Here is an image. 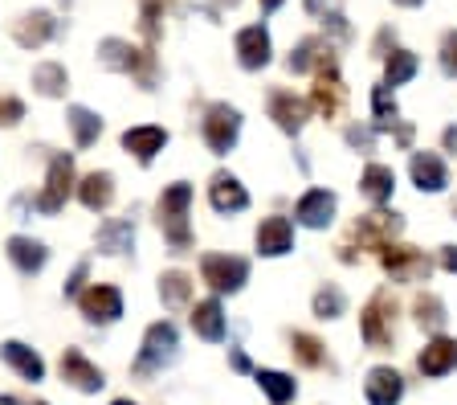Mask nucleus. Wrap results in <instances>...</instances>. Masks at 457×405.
Returning <instances> with one entry per match:
<instances>
[{
  "instance_id": "obj_32",
  "label": "nucleus",
  "mask_w": 457,
  "mask_h": 405,
  "mask_svg": "<svg viewBox=\"0 0 457 405\" xmlns=\"http://www.w3.org/2000/svg\"><path fill=\"white\" fill-rule=\"evenodd\" d=\"M131 241H135L131 222H106L103 230H98V246H103V254H123V250H131Z\"/></svg>"
},
{
  "instance_id": "obj_28",
  "label": "nucleus",
  "mask_w": 457,
  "mask_h": 405,
  "mask_svg": "<svg viewBox=\"0 0 457 405\" xmlns=\"http://www.w3.org/2000/svg\"><path fill=\"white\" fill-rule=\"evenodd\" d=\"M327 62H335V58H331V49H327V41L306 38V41H298V49L290 54V62H286V66L295 70V74H306V70L327 66Z\"/></svg>"
},
{
  "instance_id": "obj_17",
  "label": "nucleus",
  "mask_w": 457,
  "mask_h": 405,
  "mask_svg": "<svg viewBox=\"0 0 457 405\" xmlns=\"http://www.w3.org/2000/svg\"><path fill=\"white\" fill-rule=\"evenodd\" d=\"M368 405H400V397H404V376L396 373V368H371L368 373Z\"/></svg>"
},
{
  "instance_id": "obj_35",
  "label": "nucleus",
  "mask_w": 457,
  "mask_h": 405,
  "mask_svg": "<svg viewBox=\"0 0 457 405\" xmlns=\"http://www.w3.org/2000/svg\"><path fill=\"white\" fill-rule=\"evenodd\" d=\"M371 111H376V127L380 131H388L396 123V95H392L388 82H380V87L371 90Z\"/></svg>"
},
{
  "instance_id": "obj_49",
  "label": "nucleus",
  "mask_w": 457,
  "mask_h": 405,
  "mask_svg": "<svg viewBox=\"0 0 457 405\" xmlns=\"http://www.w3.org/2000/svg\"><path fill=\"white\" fill-rule=\"evenodd\" d=\"M257 4H262V13H274V9H282L286 0H257Z\"/></svg>"
},
{
  "instance_id": "obj_9",
  "label": "nucleus",
  "mask_w": 457,
  "mask_h": 405,
  "mask_svg": "<svg viewBox=\"0 0 457 405\" xmlns=\"http://www.w3.org/2000/svg\"><path fill=\"white\" fill-rule=\"evenodd\" d=\"M392 311L396 308H392V300L384 291L363 308V340H368L371 348H392V336H396V332H392Z\"/></svg>"
},
{
  "instance_id": "obj_41",
  "label": "nucleus",
  "mask_w": 457,
  "mask_h": 405,
  "mask_svg": "<svg viewBox=\"0 0 457 405\" xmlns=\"http://www.w3.org/2000/svg\"><path fill=\"white\" fill-rule=\"evenodd\" d=\"M441 66H445V74H457V33L441 38Z\"/></svg>"
},
{
  "instance_id": "obj_54",
  "label": "nucleus",
  "mask_w": 457,
  "mask_h": 405,
  "mask_svg": "<svg viewBox=\"0 0 457 405\" xmlns=\"http://www.w3.org/2000/svg\"><path fill=\"white\" fill-rule=\"evenodd\" d=\"M37 405H46V401H37Z\"/></svg>"
},
{
  "instance_id": "obj_43",
  "label": "nucleus",
  "mask_w": 457,
  "mask_h": 405,
  "mask_svg": "<svg viewBox=\"0 0 457 405\" xmlns=\"http://www.w3.org/2000/svg\"><path fill=\"white\" fill-rule=\"evenodd\" d=\"M441 266H445L449 274H457V246H441Z\"/></svg>"
},
{
  "instance_id": "obj_29",
  "label": "nucleus",
  "mask_w": 457,
  "mask_h": 405,
  "mask_svg": "<svg viewBox=\"0 0 457 405\" xmlns=\"http://www.w3.org/2000/svg\"><path fill=\"white\" fill-rule=\"evenodd\" d=\"M70 131H74V144L78 148H90L103 135V119L95 115V111H86V106H70Z\"/></svg>"
},
{
  "instance_id": "obj_52",
  "label": "nucleus",
  "mask_w": 457,
  "mask_h": 405,
  "mask_svg": "<svg viewBox=\"0 0 457 405\" xmlns=\"http://www.w3.org/2000/svg\"><path fill=\"white\" fill-rule=\"evenodd\" d=\"M111 405H135V401H111Z\"/></svg>"
},
{
  "instance_id": "obj_44",
  "label": "nucleus",
  "mask_w": 457,
  "mask_h": 405,
  "mask_svg": "<svg viewBox=\"0 0 457 405\" xmlns=\"http://www.w3.org/2000/svg\"><path fill=\"white\" fill-rule=\"evenodd\" d=\"M323 21H327V25H331V33H335V38H347V33H352V30H347V21H343L339 13H331V17H323Z\"/></svg>"
},
{
  "instance_id": "obj_24",
  "label": "nucleus",
  "mask_w": 457,
  "mask_h": 405,
  "mask_svg": "<svg viewBox=\"0 0 457 405\" xmlns=\"http://www.w3.org/2000/svg\"><path fill=\"white\" fill-rule=\"evenodd\" d=\"M392 189H396V173H392L388 165H368L360 176V193L368 197L371 205H384L392 197Z\"/></svg>"
},
{
  "instance_id": "obj_3",
  "label": "nucleus",
  "mask_w": 457,
  "mask_h": 405,
  "mask_svg": "<svg viewBox=\"0 0 457 405\" xmlns=\"http://www.w3.org/2000/svg\"><path fill=\"white\" fill-rule=\"evenodd\" d=\"M176 352H180V336H176V328H171L168 319H160V324H152L147 336H143V352H139V360H135V373L139 376L155 373V368L171 365Z\"/></svg>"
},
{
  "instance_id": "obj_13",
  "label": "nucleus",
  "mask_w": 457,
  "mask_h": 405,
  "mask_svg": "<svg viewBox=\"0 0 457 405\" xmlns=\"http://www.w3.org/2000/svg\"><path fill=\"white\" fill-rule=\"evenodd\" d=\"M257 250L266 254V258L290 254L295 250V225L286 222V217H266V222L257 225Z\"/></svg>"
},
{
  "instance_id": "obj_15",
  "label": "nucleus",
  "mask_w": 457,
  "mask_h": 405,
  "mask_svg": "<svg viewBox=\"0 0 457 405\" xmlns=\"http://www.w3.org/2000/svg\"><path fill=\"white\" fill-rule=\"evenodd\" d=\"M209 201L217 213H241L249 209V193H245V184L237 181V176H228V173H217L209 184Z\"/></svg>"
},
{
  "instance_id": "obj_6",
  "label": "nucleus",
  "mask_w": 457,
  "mask_h": 405,
  "mask_svg": "<svg viewBox=\"0 0 457 405\" xmlns=\"http://www.w3.org/2000/svg\"><path fill=\"white\" fill-rule=\"evenodd\" d=\"M70 193H74V160H70V156H54V160H49L46 193L33 205H37L41 213H57V209H66Z\"/></svg>"
},
{
  "instance_id": "obj_51",
  "label": "nucleus",
  "mask_w": 457,
  "mask_h": 405,
  "mask_svg": "<svg viewBox=\"0 0 457 405\" xmlns=\"http://www.w3.org/2000/svg\"><path fill=\"white\" fill-rule=\"evenodd\" d=\"M220 4H225V9H237V4H241V0H220Z\"/></svg>"
},
{
  "instance_id": "obj_19",
  "label": "nucleus",
  "mask_w": 457,
  "mask_h": 405,
  "mask_svg": "<svg viewBox=\"0 0 457 405\" xmlns=\"http://www.w3.org/2000/svg\"><path fill=\"white\" fill-rule=\"evenodd\" d=\"M306 115H311V103H303V98H295V95H286V90H278V95L270 98V119H274L282 131L298 135V131H303V123H306Z\"/></svg>"
},
{
  "instance_id": "obj_36",
  "label": "nucleus",
  "mask_w": 457,
  "mask_h": 405,
  "mask_svg": "<svg viewBox=\"0 0 457 405\" xmlns=\"http://www.w3.org/2000/svg\"><path fill=\"white\" fill-rule=\"evenodd\" d=\"M295 357L303 360L306 368H323L327 365V348L311 336V332H295Z\"/></svg>"
},
{
  "instance_id": "obj_25",
  "label": "nucleus",
  "mask_w": 457,
  "mask_h": 405,
  "mask_svg": "<svg viewBox=\"0 0 457 405\" xmlns=\"http://www.w3.org/2000/svg\"><path fill=\"white\" fill-rule=\"evenodd\" d=\"M78 197H82L86 209H95V213L111 209V201H114V181H111V173H90L82 184H78Z\"/></svg>"
},
{
  "instance_id": "obj_12",
  "label": "nucleus",
  "mask_w": 457,
  "mask_h": 405,
  "mask_svg": "<svg viewBox=\"0 0 457 405\" xmlns=\"http://www.w3.org/2000/svg\"><path fill=\"white\" fill-rule=\"evenodd\" d=\"M335 193H327V189H311V193L298 201L295 217L306 225V230H327V225L335 222Z\"/></svg>"
},
{
  "instance_id": "obj_22",
  "label": "nucleus",
  "mask_w": 457,
  "mask_h": 405,
  "mask_svg": "<svg viewBox=\"0 0 457 405\" xmlns=\"http://www.w3.org/2000/svg\"><path fill=\"white\" fill-rule=\"evenodd\" d=\"M54 17L49 13H25V17L17 21V30H12V38H17V46H25V49H37V46H46L49 38H54Z\"/></svg>"
},
{
  "instance_id": "obj_48",
  "label": "nucleus",
  "mask_w": 457,
  "mask_h": 405,
  "mask_svg": "<svg viewBox=\"0 0 457 405\" xmlns=\"http://www.w3.org/2000/svg\"><path fill=\"white\" fill-rule=\"evenodd\" d=\"M445 152H457V127H449L445 131Z\"/></svg>"
},
{
  "instance_id": "obj_39",
  "label": "nucleus",
  "mask_w": 457,
  "mask_h": 405,
  "mask_svg": "<svg viewBox=\"0 0 457 405\" xmlns=\"http://www.w3.org/2000/svg\"><path fill=\"white\" fill-rule=\"evenodd\" d=\"M143 4V33H147V41H155V33H160V17L168 13L171 0H139Z\"/></svg>"
},
{
  "instance_id": "obj_20",
  "label": "nucleus",
  "mask_w": 457,
  "mask_h": 405,
  "mask_svg": "<svg viewBox=\"0 0 457 405\" xmlns=\"http://www.w3.org/2000/svg\"><path fill=\"white\" fill-rule=\"evenodd\" d=\"M412 184L420 193H441L449 184V173L437 152H412Z\"/></svg>"
},
{
  "instance_id": "obj_21",
  "label": "nucleus",
  "mask_w": 457,
  "mask_h": 405,
  "mask_svg": "<svg viewBox=\"0 0 457 405\" xmlns=\"http://www.w3.org/2000/svg\"><path fill=\"white\" fill-rule=\"evenodd\" d=\"M192 328H196L200 340L220 344V340H225V308H220V300L196 303V308H192Z\"/></svg>"
},
{
  "instance_id": "obj_4",
  "label": "nucleus",
  "mask_w": 457,
  "mask_h": 405,
  "mask_svg": "<svg viewBox=\"0 0 457 405\" xmlns=\"http://www.w3.org/2000/svg\"><path fill=\"white\" fill-rule=\"evenodd\" d=\"M200 131H204V144H209V152L228 156V152H233V144H237V135H241V115L228 103H212L209 111H204V123H200Z\"/></svg>"
},
{
  "instance_id": "obj_16",
  "label": "nucleus",
  "mask_w": 457,
  "mask_h": 405,
  "mask_svg": "<svg viewBox=\"0 0 457 405\" xmlns=\"http://www.w3.org/2000/svg\"><path fill=\"white\" fill-rule=\"evenodd\" d=\"M237 62L245 70L270 66V33H266V25H245V30L237 33Z\"/></svg>"
},
{
  "instance_id": "obj_34",
  "label": "nucleus",
  "mask_w": 457,
  "mask_h": 405,
  "mask_svg": "<svg viewBox=\"0 0 457 405\" xmlns=\"http://www.w3.org/2000/svg\"><path fill=\"white\" fill-rule=\"evenodd\" d=\"M412 74H417V54H409V49L388 54V66H384V82L388 87H404Z\"/></svg>"
},
{
  "instance_id": "obj_27",
  "label": "nucleus",
  "mask_w": 457,
  "mask_h": 405,
  "mask_svg": "<svg viewBox=\"0 0 457 405\" xmlns=\"http://www.w3.org/2000/svg\"><path fill=\"white\" fill-rule=\"evenodd\" d=\"M9 258L21 274H37V270L46 266L49 254H46V246L33 241V238H9Z\"/></svg>"
},
{
  "instance_id": "obj_5",
  "label": "nucleus",
  "mask_w": 457,
  "mask_h": 405,
  "mask_svg": "<svg viewBox=\"0 0 457 405\" xmlns=\"http://www.w3.org/2000/svg\"><path fill=\"white\" fill-rule=\"evenodd\" d=\"M200 274H204V283H209L212 291H220V295H233V291L245 287L249 279V262L245 258H233V254H204V262H200Z\"/></svg>"
},
{
  "instance_id": "obj_33",
  "label": "nucleus",
  "mask_w": 457,
  "mask_h": 405,
  "mask_svg": "<svg viewBox=\"0 0 457 405\" xmlns=\"http://www.w3.org/2000/svg\"><path fill=\"white\" fill-rule=\"evenodd\" d=\"M192 295V279L184 274V270H168L160 279V300L168 303V308H184Z\"/></svg>"
},
{
  "instance_id": "obj_37",
  "label": "nucleus",
  "mask_w": 457,
  "mask_h": 405,
  "mask_svg": "<svg viewBox=\"0 0 457 405\" xmlns=\"http://www.w3.org/2000/svg\"><path fill=\"white\" fill-rule=\"evenodd\" d=\"M417 324L428 332H441L445 328V303L437 300V295H420L417 300Z\"/></svg>"
},
{
  "instance_id": "obj_53",
  "label": "nucleus",
  "mask_w": 457,
  "mask_h": 405,
  "mask_svg": "<svg viewBox=\"0 0 457 405\" xmlns=\"http://www.w3.org/2000/svg\"><path fill=\"white\" fill-rule=\"evenodd\" d=\"M453 217H457V197H453Z\"/></svg>"
},
{
  "instance_id": "obj_50",
  "label": "nucleus",
  "mask_w": 457,
  "mask_h": 405,
  "mask_svg": "<svg viewBox=\"0 0 457 405\" xmlns=\"http://www.w3.org/2000/svg\"><path fill=\"white\" fill-rule=\"evenodd\" d=\"M396 4H404V9H417V4H425V0H396Z\"/></svg>"
},
{
  "instance_id": "obj_7",
  "label": "nucleus",
  "mask_w": 457,
  "mask_h": 405,
  "mask_svg": "<svg viewBox=\"0 0 457 405\" xmlns=\"http://www.w3.org/2000/svg\"><path fill=\"white\" fill-rule=\"evenodd\" d=\"M380 262L384 270H388L396 283H412V279H428V270H433V262L425 258L420 250H412V246H380Z\"/></svg>"
},
{
  "instance_id": "obj_38",
  "label": "nucleus",
  "mask_w": 457,
  "mask_h": 405,
  "mask_svg": "<svg viewBox=\"0 0 457 405\" xmlns=\"http://www.w3.org/2000/svg\"><path fill=\"white\" fill-rule=\"evenodd\" d=\"M343 308H347V300H343L339 287H323L319 295H314V316L319 319H339Z\"/></svg>"
},
{
  "instance_id": "obj_26",
  "label": "nucleus",
  "mask_w": 457,
  "mask_h": 405,
  "mask_svg": "<svg viewBox=\"0 0 457 405\" xmlns=\"http://www.w3.org/2000/svg\"><path fill=\"white\" fill-rule=\"evenodd\" d=\"M0 357L9 360L12 368H17L25 381H41L46 376V360L33 352V348H25V344H17V340H9V344H0Z\"/></svg>"
},
{
  "instance_id": "obj_46",
  "label": "nucleus",
  "mask_w": 457,
  "mask_h": 405,
  "mask_svg": "<svg viewBox=\"0 0 457 405\" xmlns=\"http://www.w3.org/2000/svg\"><path fill=\"white\" fill-rule=\"evenodd\" d=\"M396 144H400V148H409V144H412V127H409V123H400V127H396Z\"/></svg>"
},
{
  "instance_id": "obj_8",
  "label": "nucleus",
  "mask_w": 457,
  "mask_h": 405,
  "mask_svg": "<svg viewBox=\"0 0 457 405\" xmlns=\"http://www.w3.org/2000/svg\"><path fill=\"white\" fill-rule=\"evenodd\" d=\"M78 308H82V316L90 319V324H114V319L123 316V295H119V287H111V283H95L90 291L78 295Z\"/></svg>"
},
{
  "instance_id": "obj_14",
  "label": "nucleus",
  "mask_w": 457,
  "mask_h": 405,
  "mask_svg": "<svg viewBox=\"0 0 457 405\" xmlns=\"http://www.w3.org/2000/svg\"><path fill=\"white\" fill-rule=\"evenodd\" d=\"M311 103L319 106V115H327V119H335V115L343 111V82H339V74H335V62L319 66V78H314Z\"/></svg>"
},
{
  "instance_id": "obj_1",
  "label": "nucleus",
  "mask_w": 457,
  "mask_h": 405,
  "mask_svg": "<svg viewBox=\"0 0 457 405\" xmlns=\"http://www.w3.org/2000/svg\"><path fill=\"white\" fill-rule=\"evenodd\" d=\"M98 62H103L106 70H119V74H135L143 90L155 87V54H147V49H135L131 41L106 38L103 46H98Z\"/></svg>"
},
{
  "instance_id": "obj_11",
  "label": "nucleus",
  "mask_w": 457,
  "mask_h": 405,
  "mask_svg": "<svg viewBox=\"0 0 457 405\" xmlns=\"http://www.w3.org/2000/svg\"><path fill=\"white\" fill-rule=\"evenodd\" d=\"M62 376H66L74 389H82V393H98V389L106 385L103 368L90 365V360H86L78 348H66V352H62Z\"/></svg>"
},
{
  "instance_id": "obj_40",
  "label": "nucleus",
  "mask_w": 457,
  "mask_h": 405,
  "mask_svg": "<svg viewBox=\"0 0 457 405\" xmlns=\"http://www.w3.org/2000/svg\"><path fill=\"white\" fill-rule=\"evenodd\" d=\"M21 119H25V103L12 95H0V123L12 127V123H21Z\"/></svg>"
},
{
  "instance_id": "obj_18",
  "label": "nucleus",
  "mask_w": 457,
  "mask_h": 405,
  "mask_svg": "<svg viewBox=\"0 0 457 405\" xmlns=\"http://www.w3.org/2000/svg\"><path fill=\"white\" fill-rule=\"evenodd\" d=\"M417 368L425 376H445L457 368V340L449 336H437L433 344H425V352L417 357Z\"/></svg>"
},
{
  "instance_id": "obj_31",
  "label": "nucleus",
  "mask_w": 457,
  "mask_h": 405,
  "mask_svg": "<svg viewBox=\"0 0 457 405\" xmlns=\"http://www.w3.org/2000/svg\"><path fill=\"white\" fill-rule=\"evenodd\" d=\"M66 66H57V62H41L37 70H33V87H37V95L46 98H57L62 90H66Z\"/></svg>"
},
{
  "instance_id": "obj_47",
  "label": "nucleus",
  "mask_w": 457,
  "mask_h": 405,
  "mask_svg": "<svg viewBox=\"0 0 457 405\" xmlns=\"http://www.w3.org/2000/svg\"><path fill=\"white\" fill-rule=\"evenodd\" d=\"M228 365L237 368V373H245V368H249V360H245V352H228Z\"/></svg>"
},
{
  "instance_id": "obj_23",
  "label": "nucleus",
  "mask_w": 457,
  "mask_h": 405,
  "mask_svg": "<svg viewBox=\"0 0 457 405\" xmlns=\"http://www.w3.org/2000/svg\"><path fill=\"white\" fill-rule=\"evenodd\" d=\"M163 144H168V131L163 127H131V131H123V148L135 156V160H152L155 152H163Z\"/></svg>"
},
{
  "instance_id": "obj_2",
  "label": "nucleus",
  "mask_w": 457,
  "mask_h": 405,
  "mask_svg": "<svg viewBox=\"0 0 457 405\" xmlns=\"http://www.w3.org/2000/svg\"><path fill=\"white\" fill-rule=\"evenodd\" d=\"M188 205H192V184H171L160 197V230L171 241V250H188L192 233H188Z\"/></svg>"
},
{
  "instance_id": "obj_42",
  "label": "nucleus",
  "mask_w": 457,
  "mask_h": 405,
  "mask_svg": "<svg viewBox=\"0 0 457 405\" xmlns=\"http://www.w3.org/2000/svg\"><path fill=\"white\" fill-rule=\"evenodd\" d=\"M371 139H376V135H371L368 127H347V144L360 148V152H371Z\"/></svg>"
},
{
  "instance_id": "obj_45",
  "label": "nucleus",
  "mask_w": 457,
  "mask_h": 405,
  "mask_svg": "<svg viewBox=\"0 0 457 405\" xmlns=\"http://www.w3.org/2000/svg\"><path fill=\"white\" fill-rule=\"evenodd\" d=\"M82 283H86V262H82V266L74 270V279L66 283V295H78V291H82Z\"/></svg>"
},
{
  "instance_id": "obj_30",
  "label": "nucleus",
  "mask_w": 457,
  "mask_h": 405,
  "mask_svg": "<svg viewBox=\"0 0 457 405\" xmlns=\"http://www.w3.org/2000/svg\"><path fill=\"white\" fill-rule=\"evenodd\" d=\"M257 389L270 397L274 405H286V401H295L298 385H295V376H286V373H274V368H262L257 373Z\"/></svg>"
},
{
  "instance_id": "obj_10",
  "label": "nucleus",
  "mask_w": 457,
  "mask_h": 405,
  "mask_svg": "<svg viewBox=\"0 0 457 405\" xmlns=\"http://www.w3.org/2000/svg\"><path fill=\"white\" fill-rule=\"evenodd\" d=\"M404 230V217H396V213H368V217H360V225H355V238H360V246H368V250H380V246H388L396 233Z\"/></svg>"
}]
</instances>
